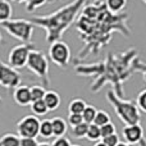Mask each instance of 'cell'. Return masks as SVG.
I'll use <instances>...</instances> for the list:
<instances>
[{
	"label": "cell",
	"mask_w": 146,
	"mask_h": 146,
	"mask_svg": "<svg viewBox=\"0 0 146 146\" xmlns=\"http://www.w3.org/2000/svg\"><path fill=\"white\" fill-rule=\"evenodd\" d=\"M51 124H53V132L54 137H63L66 136V133L68 132V123L66 122V119H63L62 117H55L51 119Z\"/></svg>",
	"instance_id": "cell-14"
},
{
	"label": "cell",
	"mask_w": 146,
	"mask_h": 146,
	"mask_svg": "<svg viewBox=\"0 0 146 146\" xmlns=\"http://www.w3.org/2000/svg\"><path fill=\"white\" fill-rule=\"evenodd\" d=\"M96 113H98V109L95 108L94 105H87L85 108V110L82 111V119L85 123L91 124L94 123V119L96 117Z\"/></svg>",
	"instance_id": "cell-23"
},
{
	"label": "cell",
	"mask_w": 146,
	"mask_h": 146,
	"mask_svg": "<svg viewBox=\"0 0 146 146\" xmlns=\"http://www.w3.org/2000/svg\"><path fill=\"white\" fill-rule=\"evenodd\" d=\"M87 1L88 0H73L53 13L45 15H33L30 21L35 25V27H40L45 31L46 42L50 45L55 41L62 40L64 32L73 23H76Z\"/></svg>",
	"instance_id": "cell-3"
},
{
	"label": "cell",
	"mask_w": 146,
	"mask_h": 146,
	"mask_svg": "<svg viewBox=\"0 0 146 146\" xmlns=\"http://www.w3.org/2000/svg\"><path fill=\"white\" fill-rule=\"evenodd\" d=\"M109 122H111L109 114L104 110H98L95 119H94V124H96V126H99V127H103V126H105L106 123H109Z\"/></svg>",
	"instance_id": "cell-25"
},
{
	"label": "cell",
	"mask_w": 146,
	"mask_h": 146,
	"mask_svg": "<svg viewBox=\"0 0 146 146\" xmlns=\"http://www.w3.org/2000/svg\"><path fill=\"white\" fill-rule=\"evenodd\" d=\"M106 8L113 14H119L126 8L127 0H105Z\"/></svg>",
	"instance_id": "cell-16"
},
{
	"label": "cell",
	"mask_w": 146,
	"mask_h": 146,
	"mask_svg": "<svg viewBox=\"0 0 146 146\" xmlns=\"http://www.w3.org/2000/svg\"><path fill=\"white\" fill-rule=\"evenodd\" d=\"M26 68L40 80L41 85L45 88L50 87V76H49V60L41 50L33 49L28 55Z\"/></svg>",
	"instance_id": "cell-5"
},
{
	"label": "cell",
	"mask_w": 146,
	"mask_h": 146,
	"mask_svg": "<svg viewBox=\"0 0 146 146\" xmlns=\"http://www.w3.org/2000/svg\"><path fill=\"white\" fill-rule=\"evenodd\" d=\"M38 142L36 139H31V137H21V144L19 146H37Z\"/></svg>",
	"instance_id": "cell-33"
},
{
	"label": "cell",
	"mask_w": 146,
	"mask_h": 146,
	"mask_svg": "<svg viewBox=\"0 0 146 146\" xmlns=\"http://www.w3.org/2000/svg\"><path fill=\"white\" fill-rule=\"evenodd\" d=\"M37 146H51V145L48 144V142H41V144H38Z\"/></svg>",
	"instance_id": "cell-36"
},
{
	"label": "cell",
	"mask_w": 146,
	"mask_h": 146,
	"mask_svg": "<svg viewBox=\"0 0 146 146\" xmlns=\"http://www.w3.org/2000/svg\"><path fill=\"white\" fill-rule=\"evenodd\" d=\"M105 98L106 101L113 106L117 117L124 123V126L139 124L141 122V111H140L139 106L136 105V103L119 98L113 90L106 91Z\"/></svg>",
	"instance_id": "cell-4"
},
{
	"label": "cell",
	"mask_w": 146,
	"mask_h": 146,
	"mask_svg": "<svg viewBox=\"0 0 146 146\" xmlns=\"http://www.w3.org/2000/svg\"><path fill=\"white\" fill-rule=\"evenodd\" d=\"M86 140L88 141H92V142H98L101 140V133H100V127L96 126V124L91 123L88 124V128H87V133H86Z\"/></svg>",
	"instance_id": "cell-21"
},
{
	"label": "cell",
	"mask_w": 146,
	"mask_h": 146,
	"mask_svg": "<svg viewBox=\"0 0 146 146\" xmlns=\"http://www.w3.org/2000/svg\"><path fill=\"white\" fill-rule=\"evenodd\" d=\"M21 137L15 133H5L0 137V146H19Z\"/></svg>",
	"instance_id": "cell-18"
},
{
	"label": "cell",
	"mask_w": 146,
	"mask_h": 146,
	"mask_svg": "<svg viewBox=\"0 0 146 146\" xmlns=\"http://www.w3.org/2000/svg\"><path fill=\"white\" fill-rule=\"evenodd\" d=\"M0 104H1V98H0Z\"/></svg>",
	"instance_id": "cell-42"
},
{
	"label": "cell",
	"mask_w": 146,
	"mask_h": 146,
	"mask_svg": "<svg viewBox=\"0 0 146 146\" xmlns=\"http://www.w3.org/2000/svg\"><path fill=\"white\" fill-rule=\"evenodd\" d=\"M128 19V13H110L104 0L87 3L76 21V30L83 42L76 59L83 60L88 55L99 54L101 49L110 44L114 32L128 38L132 33Z\"/></svg>",
	"instance_id": "cell-1"
},
{
	"label": "cell",
	"mask_w": 146,
	"mask_h": 146,
	"mask_svg": "<svg viewBox=\"0 0 146 146\" xmlns=\"http://www.w3.org/2000/svg\"><path fill=\"white\" fill-rule=\"evenodd\" d=\"M49 58L55 66H58L59 68H67L71 62V49L69 45L64 41L59 40L55 42L50 44L49 48Z\"/></svg>",
	"instance_id": "cell-7"
},
{
	"label": "cell",
	"mask_w": 146,
	"mask_h": 146,
	"mask_svg": "<svg viewBox=\"0 0 146 146\" xmlns=\"http://www.w3.org/2000/svg\"><path fill=\"white\" fill-rule=\"evenodd\" d=\"M30 108H31V110H32L33 115H36V117L46 115V114L49 113V109H48V106H46V104L44 100L33 101V103H31Z\"/></svg>",
	"instance_id": "cell-19"
},
{
	"label": "cell",
	"mask_w": 146,
	"mask_h": 146,
	"mask_svg": "<svg viewBox=\"0 0 146 146\" xmlns=\"http://www.w3.org/2000/svg\"><path fill=\"white\" fill-rule=\"evenodd\" d=\"M87 128H88V124L82 122L81 124L76 127H72L71 129V135L76 139H85L86 137V133H87Z\"/></svg>",
	"instance_id": "cell-24"
},
{
	"label": "cell",
	"mask_w": 146,
	"mask_h": 146,
	"mask_svg": "<svg viewBox=\"0 0 146 146\" xmlns=\"http://www.w3.org/2000/svg\"><path fill=\"white\" fill-rule=\"evenodd\" d=\"M100 133H101V139L117 133V128H115V126H114L113 122H109V123H106L105 126L100 127Z\"/></svg>",
	"instance_id": "cell-27"
},
{
	"label": "cell",
	"mask_w": 146,
	"mask_h": 146,
	"mask_svg": "<svg viewBox=\"0 0 146 146\" xmlns=\"http://www.w3.org/2000/svg\"><path fill=\"white\" fill-rule=\"evenodd\" d=\"M21 73L0 59V86L9 91H14L21 86Z\"/></svg>",
	"instance_id": "cell-9"
},
{
	"label": "cell",
	"mask_w": 146,
	"mask_h": 146,
	"mask_svg": "<svg viewBox=\"0 0 146 146\" xmlns=\"http://www.w3.org/2000/svg\"><path fill=\"white\" fill-rule=\"evenodd\" d=\"M12 1L17 3V4H22V3H26V0H12Z\"/></svg>",
	"instance_id": "cell-35"
},
{
	"label": "cell",
	"mask_w": 146,
	"mask_h": 146,
	"mask_svg": "<svg viewBox=\"0 0 146 146\" xmlns=\"http://www.w3.org/2000/svg\"><path fill=\"white\" fill-rule=\"evenodd\" d=\"M41 121L36 115H26L17 123V132L19 137L36 139L40 132Z\"/></svg>",
	"instance_id": "cell-10"
},
{
	"label": "cell",
	"mask_w": 146,
	"mask_h": 146,
	"mask_svg": "<svg viewBox=\"0 0 146 146\" xmlns=\"http://www.w3.org/2000/svg\"><path fill=\"white\" fill-rule=\"evenodd\" d=\"M136 105L139 106L140 111L146 113V88L139 92V95L136 98Z\"/></svg>",
	"instance_id": "cell-28"
},
{
	"label": "cell",
	"mask_w": 146,
	"mask_h": 146,
	"mask_svg": "<svg viewBox=\"0 0 146 146\" xmlns=\"http://www.w3.org/2000/svg\"><path fill=\"white\" fill-rule=\"evenodd\" d=\"M13 7L9 0H0V23L12 19Z\"/></svg>",
	"instance_id": "cell-15"
},
{
	"label": "cell",
	"mask_w": 146,
	"mask_h": 146,
	"mask_svg": "<svg viewBox=\"0 0 146 146\" xmlns=\"http://www.w3.org/2000/svg\"><path fill=\"white\" fill-rule=\"evenodd\" d=\"M133 67H135V69H136V72L141 73L144 80H145V82H146V63L145 62L141 60L140 58H136L133 62Z\"/></svg>",
	"instance_id": "cell-29"
},
{
	"label": "cell",
	"mask_w": 146,
	"mask_h": 146,
	"mask_svg": "<svg viewBox=\"0 0 146 146\" xmlns=\"http://www.w3.org/2000/svg\"><path fill=\"white\" fill-rule=\"evenodd\" d=\"M83 122L82 114H69L68 115V123L71 127H76Z\"/></svg>",
	"instance_id": "cell-31"
},
{
	"label": "cell",
	"mask_w": 146,
	"mask_h": 146,
	"mask_svg": "<svg viewBox=\"0 0 146 146\" xmlns=\"http://www.w3.org/2000/svg\"><path fill=\"white\" fill-rule=\"evenodd\" d=\"M33 44H19L12 48L8 55V64L14 69H22L26 67L31 50H33Z\"/></svg>",
	"instance_id": "cell-8"
},
{
	"label": "cell",
	"mask_w": 146,
	"mask_h": 146,
	"mask_svg": "<svg viewBox=\"0 0 146 146\" xmlns=\"http://www.w3.org/2000/svg\"><path fill=\"white\" fill-rule=\"evenodd\" d=\"M50 1H54V0H50ZM62 1H63V0H62Z\"/></svg>",
	"instance_id": "cell-43"
},
{
	"label": "cell",
	"mask_w": 146,
	"mask_h": 146,
	"mask_svg": "<svg viewBox=\"0 0 146 146\" xmlns=\"http://www.w3.org/2000/svg\"><path fill=\"white\" fill-rule=\"evenodd\" d=\"M13 100L21 106H28L31 105V92L30 86L21 85L13 91Z\"/></svg>",
	"instance_id": "cell-12"
},
{
	"label": "cell",
	"mask_w": 146,
	"mask_h": 146,
	"mask_svg": "<svg viewBox=\"0 0 146 146\" xmlns=\"http://www.w3.org/2000/svg\"><path fill=\"white\" fill-rule=\"evenodd\" d=\"M50 145L51 146H72L71 140L67 139L66 136H63V137H55V140H54V141L51 142Z\"/></svg>",
	"instance_id": "cell-32"
},
{
	"label": "cell",
	"mask_w": 146,
	"mask_h": 146,
	"mask_svg": "<svg viewBox=\"0 0 146 146\" xmlns=\"http://www.w3.org/2000/svg\"><path fill=\"white\" fill-rule=\"evenodd\" d=\"M142 1H144V3H145V4H146V0H142Z\"/></svg>",
	"instance_id": "cell-41"
},
{
	"label": "cell",
	"mask_w": 146,
	"mask_h": 146,
	"mask_svg": "<svg viewBox=\"0 0 146 146\" xmlns=\"http://www.w3.org/2000/svg\"><path fill=\"white\" fill-rule=\"evenodd\" d=\"M122 136L124 139V142L129 145H141L146 146V140L144 136V128L141 124H128L124 126L122 131Z\"/></svg>",
	"instance_id": "cell-11"
},
{
	"label": "cell",
	"mask_w": 146,
	"mask_h": 146,
	"mask_svg": "<svg viewBox=\"0 0 146 146\" xmlns=\"http://www.w3.org/2000/svg\"><path fill=\"white\" fill-rule=\"evenodd\" d=\"M72 146H81V145H72Z\"/></svg>",
	"instance_id": "cell-40"
},
{
	"label": "cell",
	"mask_w": 146,
	"mask_h": 146,
	"mask_svg": "<svg viewBox=\"0 0 146 146\" xmlns=\"http://www.w3.org/2000/svg\"><path fill=\"white\" fill-rule=\"evenodd\" d=\"M86 106H87V104L83 99H73L68 105V111L69 114H82Z\"/></svg>",
	"instance_id": "cell-17"
},
{
	"label": "cell",
	"mask_w": 146,
	"mask_h": 146,
	"mask_svg": "<svg viewBox=\"0 0 146 146\" xmlns=\"http://www.w3.org/2000/svg\"><path fill=\"white\" fill-rule=\"evenodd\" d=\"M139 58V50L129 48L122 53H108L105 58L96 63H83L74 59L73 69L78 76L92 78L90 85L91 92L96 94L106 85L113 86V91L122 99H126L124 82L136 73L135 59Z\"/></svg>",
	"instance_id": "cell-2"
},
{
	"label": "cell",
	"mask_w": 146,
	"mask_h": 146,
	"mask_svg": "<svg viewBox=\"0 0 146 146\" xmlns=\"http://www.w3.org/2000/svg\"><path fill=\"white\" fill-rule=\"evenodd\" d=\"M94 146H106L105 144H104V142L103 141H98V142H96V144L95 145H94Z\"/></svg>",
	"instance_id": "cell-34"
},
{
	"label": "cell",
	"mask_w": 146,
	"mask_h": 146,
	"mask_svg": "<svg viewBox=\"0 0 146 146\" xmlns=\"http://www.w3.org/2000/svg\"><path fill=\"white\" fill-rule=\"evenodd\" d=\"M128 146H137V145H129V144H128Z\"/></svg>",
	"instance_id": "cell-39"
},
{
	"label": "cell",
	"mask_w": 146,
	"mask_h": 146,
	"mask_svg": "<svg viewBox=\"0 0 146 146\" xmlns=\"http://www.w3.org/2000/svg\"><path fill=\"white\" fill-rule=\"evenodd\" d=\"M46 3H50V0H26V10L28 13H33L36 9L45 5Z\"/></svg>",
	"instance_id": "cell-26"
},
{
	"label": "cell",
	"mask_w": 146,
	"mask_h": 146,
	"mask_svg": "<svg viewBox=\"0 0 146 146\" xmlns=\"http://www.w3.org/2000/svg\"><path fill=\"white\" fill-rule=\"evenodd\" d=\"M41 137L44 139H51L54 136L53 132V124H51V119H45V121H41L40 123V132H38Z\"/></svg>",
	"instance_id": "cell-20"
},
{
	"label": "cell",
	"mask_w": 146,
	"mask_h": 146,
	"mask_svg": "<svg viewBox=\"0 0 146 146\" xmlns=\"http://www.w3.org/2000/svg\"><path fill=\"white\" fill-rule=\"evenodd\" d=\"M30 92H31V101H38V100H44V96L46 94V88L42 85H33L30 87Z\"/></svg>",
	"instance_id": "cell-22"
},
{
	"label": "cell",
	"mask_w": 146,
	"mask_h": 146,
	"mask_svg": "<svg viewBox=\"0 0 146 146\" xmlns=\"http://www.w3.org/2000/svg\"><path fill=\"white\" fill-rule=\"evenodd\" d=\"M3 44V35H1V32H0V45Z\"/></svg>",
	"instance_id": "cell-38"
},
{
	"label": "cell",
	"mask_w": 146,
	"mask_h": 146,
	"mask_svg": "<svg viewBox=\"0 0 146 146\" xmlns=\"http://www.w3.org/2000/svg\"><path fill=\"white\" fill-rule=\"evenodd\" d=\"M117 146H128V144H127V142H122V141H121Z\"/></svg>",
	"instance_id": "cell-37"
},
{
	"label": "cell",
	"mask_w": 146,
	"mask_h": 146,
	"mask_svg": "<svg viewBox=\"0 0 146 146\" xmlns=\"http://www.w3.org/2000/svg\"><path fill=\"white\" fill-rule=\"evenodd\" d=\"M0 25L13 38L21 41L22 44H32L35 25L30 19H9Z\"/></svg>",
	"instance_id": "cell-6"
},
{
	"label": "cell",
	"mask_w": 146,
	"mask_h": 146,
	"mask_svg": "<svg viewBox=\"0 0 146 146\" xmlns=\"http://www.w3.org/2000/svg\"><path fill=\"white\" fill-rule=\"evenodd\" d=\"M101 141H103L106 146H117L119 142H121V140H119L118 135L114 133V135H110V136L103 137V139H101Z\"/></svg>",
	"instance_id": "cell-30"
},
{
	"label": "cell",
	"mask_w": 146,
	"mask_h": 146,
	"mask_svg": "<svg viewBox=\"0 0 146 146\" xmlns=\"http://www.w3.org/2000/svg\"><path fill=\"white\" fill-rule=\"evenodd\" d=\"M44 101H45L49 111H54L60 106L62 99H60V95H59L56 91L49 90V91H46L45 96H44Z\"/></svg>",
	"instance_id": "cell-13"
}]
</instances>
